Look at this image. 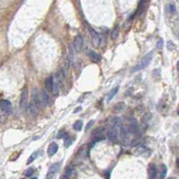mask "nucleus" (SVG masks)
Segmentation results:
<instances>
[{"label":"nucleus","instance_id":"nucleus-9","mask_svg":"<svg viewBox=\"0 0 179 179\" xmlns=\"http://www.w3.org/2000/svg\"><path fill=\"white\" fill-rule=\"evenodd\" d=\"M59 170H60V164L59 163H55V164L51 165L50 169H49L48 173H47V178H53Z\"/></svg>","mask_w":179,"mask_h":179},{"label":"nucleus","instance_id":"nucleus-6","mask_svg":"<svg viewBox=\"0 0 179 179\" xmlns=\"http://www.w3.org/2000/svg\"><path fill=\"white\" fill-rule=\"evenodd\" d=\"M84 45V40L81 35H77L74 39V43H73V47H74L76 51H80L82 50Z\"/></svg>","mask_w":179,"mask_h":179},{"label":"nucleus","instance_id":"nucleus-13","mask_svg":"<svg viewBox=\"0 0 179 179\" xmlns=\"http://www.w3.org/2000/svg\"><path fill=\"white\" fill-rule=\"evenodd\" d=\"M59 150V145L55 143V142H52L50 146H49V148H48V154H49V156L50 157H52L54 156L55 154L57 153V151H58Z\"/></svg>","mask_w":179,"mask_h":179},{"label":"nucleus","instance_id":"nucleus-3","mask_svg":"<svg viewBox=\"0 0 179 179\" xmlns=\"http://www.w3.org/2000/svg\"><path fill=\"white\" fill-rule=\"evenodd\" d=\"M153 56H154V51H150L149 53L146 54L143 58L141 59V60L140 61L139 64H137L136 66L133 68L132 69V72H136V71H139V70H141L143 69H145L146 67H148L150 63L151 62L152 59H153Z\"/></svg>","mask_w":179,"mask_h":179},{"label":"nucleus","instance_id":"nucleus-19","mask_svg":"<svg viewBox=\"0 0 179 179\" xmlns=\"http://www.w3.org/2000/svg\"><path fill=\"white\" fill-rule=\"evenodd\" d=\"M167 11H168V13L170 14H174L176 13V6H175V5L172 4V3H170L168 5V6H167Z\"/></svg>","mask_w":179,"mask_h":179},{"label":"nucleus","instance_id":"nucleus-12","mask_svg":"<svg viewBox=\"0 0 179 179\" xmlns=\"http://www.w3.org/2000/svg\"><path fill=\"white\" fill-rule=\"evenodd\" d=\"M148 173L150 178H156L158 175V169L155 164H150L149 169H148Z\"/></svg>","mask_w":179,"mask_h":179},{"label":"nucleus","instance_id":"nucleus-28","mask_svg":"<svg viewBox=\"0 0 179 179\" xmlns=\"http://www.w3.org/2000/svg\"><path fill=\"white\" fill-rule=\"evenodd\" d=\"M163 39H160L158 42V45H157V47H158V49H162V47H163Z\"/></svg>","mask_w":179,"mask_h":179},{"label":"nucleus","instance_id":"nucleus-27","mask_svg":"<svg viewBox=\"0 0 179 179\" xmlns=\"http://www.w3.org/2000/svg\"><path fill=\"white\" fill-rule=\"evenodd\" d=\"M66 136H67V132L61 131V132L58 134V139H63V138H66Z\"/></svg>","mask_w":179,"mask_h":179},{"label":"nucleus","instance_id":"nucleus-17","mask_svg":"<svg viewBox=\"0 0 179 179\" xmlns=\"http://www.w3.org/2000/svg\"><path fill=\"white\" fill-rule=\"evenodd\" d=\"M119 91V86H115V88H112L111 92L109 93V96H108V101H111L113 97L115 96V95L117 94V92Z\"/></svg>","mask_w":179,"mask_h":179},{"label":"nucleus","instance_id":"nucleus-2","mask_svg":"<svg viewBox=\"0 0 179 179\" xmlns=\"http://www.w3.org/2000/svg\"><path fill=\"white\" fill-rule=\"evenodd\" d=\"M87 31L89 32V35L91 37L92 43L95 46H100V47H104L105 45V38L104 35L98 34L97 32H95L89 24H86Z\"/></svg>","mask_w":179,"mask_h":179},{"label":"nucleus","instance_id":"nucleus-21","mask_svg":"<svg viewBox=\"0 0 179 179\" xmlns=\"http://www.w3.org/2000/svg\"><path fill=\"white\" fill-rule=\"evenodd\" d=\"M73 174V168L71 167H69L66 170V172H65V176H63L64 178H69Z\"/></svg>","mask_w":179,"mask_h":179},{"label":"nucleus","instance_id":"nucleus-5","mask_svg":"<svg viewBox=\"0 0 179 179\" xmlns=\"http://www.w3.org/2000/svg\"><path fill=\"white\" fill-rule=\"evenodd\" d=\"M0 111H1L5 115H7L12 112V103L8 100L3 99L0 101Z\"/></svg>","mask_w":179,"mask_h":179},{"label":"nucleus","instance_id":"nucleus-25","mask_svg":"<svg viewBox=\"0 0 179 179\" xmlns=\"http://www.w3.org/2000/svg\"><path fill=\"white\" fill-rule=\"evenodd\" d=\"M167 49L169 51H174L176 49V45L172 40H168L167 43Z\"/></svg>","mask_w":179,"mask_h":179},{"label":"nucleus","instance_id":"nucleus-14","mask_svg":"<svg viewBox=\"0 0 179 179\" xmlns=\"http://www.w3.org/2000/svg\"><path fill=\"white\" fill-rule=\"evenodd\" d=\"M53 84H54V80L53 77L51 76L46 78L45 80V89L49 92H51L52 91V87H53Z\"/></svg>","mask_w":179,"mask_h":179},{"label":"nucleus","instance_id":"nucleus-29","mask_svg":"<svg viewBox=\"0 0 179 179\" xmlns=\"http://www.w3.org/2000/svg\"><path fill=\"white\" fill-rule=\"evenodd\" d=\"M94 123H95V121H89V123H88V125H86V130H88L89 128H90L93 124H94Z\"/></svg>","mask_w":179,"mask_h":179},{"label":"nucleus","instance_id":"nucleus-24","mask_svg":"<svg viewBox=\"0 0 179 179\" xmlns=\"http://www.w3.org/2000/svg\"><path fill=\"white\" fill-rule=\"evenodd\" d=\"M34 168H32V167H30V168H28L26 171H25V173H24V176H25L26 177H30V176H32V175L34 174Z\"/></svg>","mask_w":179,"mask_h":179},{"label":"nucleus","instance_id":"nucleus-7","mask_svg":"<svg viewBox=\"0 0 179 179\" xmlns=\"http://www.w3.org/2000/svg\"><path fill=\"white\" fill-rule=\"evenodd\" d=\"M32 102L37 105V107L43 106L42 99H40V93L37 88H34V91H32Z\"/></svg>","mask_w":179,"mask_h":179},{"label":"nucleus","instance_id":"nucleus-8","mask_svg":"<svg viewBox=\"0 0 179 179\" xmlns=\"http://www.w3.org/2000/svg\"><path fill=\"white\" fill-rule=\"evenodd\" d=\"M28 112L29 115L32 117H37L39 115V112H38V107L37 105L34 103V102H31L28 105Z\"/></svg>","mask_w":179,"mask_h":179},{"label":"nucleus","instance_id":"nucleus-20","mask_svg":"<svg viewBox=\"0 0 179 179\" xmlns=\"http://www.w3.org/2000/svg\"><path fill=\"white\" fill-rule=\"evenodd\" d=\"M161 168H162V171H161V174H160V177H161L162 179H163V178H165V177L167 176V166H166V165H162Z\"/></svg>","mask_w":179,"mask_h":179},{"label":"nucleus","instance_id":"nucleus-15","mask_svg":"<svg viewBox=\"0 0 179 179\" xmlns=\"http://www.w3.org/2000/svg\"><path fill=\"white\" fill-rule=\"evenodd\" d=\"M138 152V155H142L143 157H148L147 155H146V153H148V154H150V150L148 148H146L144 147V146H141V147H139L137 149V151Z\"/></svg>","mask_w":179,"mask_h":179},{"label":"nucleus","instance_id":"nucleus-23","mask_svg":"<svg viewBox=\"0 0 179 179\" xmlns=\"http://www.w3.org/2000/svg\"><path fill=\"white\" fill-rule=\"evenodd\" d=\"M37 155H38V152L37 151H35V152H34L32 154V155L29 157V158H28V160H27V165H29V164H31L32 161H34V159H35V158L37 157Z\"/></svg>","mask_w":179,"mask_h":179},{"label":"nucleus","instance_id":"nucleus-26","mask_svg":"<svg viewBox=\"0 0 179 179\" xmlns=\"http://www.w3.org/2000/svg\"><path fill=\"white\" fill-rule=\"evenodd\" d=\"M65 146H67V147H69V146H70V144H71V142H72V140L70 139L69 137H66L65 138Z\"/></svg>","mask_w":179,"mask_h":179},{"label":"nucleus","instance_id":"nucleus-18","mask_svg":"<svg viewBox=\"0 0 179 179\" xmlns=\"http://www.w3.org/2000/svg\"><path fill=\"white\" fill-rule=\"evenodd\" d=\"M124 106H125V104H124V103H119V104H117L115 106V112H121V110H123V108H124Z\"/></svg>","mask_w":179,"mask_h":179},{"label":"nucleus","instance_id":"nucleus-11","mask_svg":"<svg viewBox=\"0 0 179 179\" xmlns=\"http://www.w3.org/2000/svg\"><path fill=\"white\" fill-rule=\"evenodd\" d=\"M87 56L89 57V59L95 63H98L101 61V56L94 51H89L87 52Z\"/></svg>","mask_w":179,"mask_h":179},{"label":"nucleus","instance_id":"nucleus-16","mask_svg":"<svg viewBox=\"0 0 179 179\" xmlns=\"http://www.w3.org/2000/svg\"><path fill=\"white\" fill-rule=\"evenodd\" d=\"M82 127H83V121H77L76 123L73 125V129L75 130L77 132H80L81 130H82Z\"/></svg>","mask_w":179,"mask_h":179},{"label":"nucleus","instance_id":"nucleus-10","mask_svg":"<svg viewBox=\"0 0 179 179\" xmlns=\"http://www.w3.org/2000/svg\"><path fill=\"white\" fill-rule=\"evenodd\" d=\"M40 99H42L43 105H49L51 104V96L48 94L47 90H42L40 91Z\"/></svg>","mask_w":179,"mask_h":179},{"label":"nucleus","instance_id":"nucleus-4","mask_svg":"<svg viewBox=\"0 0 179 179\" xmlns=\"http://www.w3.org/2000/svg\"><path fill=\"white\" fill-rule=\"evenodd\" d=\"M28 95H29V91L28 89L25 87L23 89V91L21 93V96H20V109L22 111H25L28 105Z\"/></svg>","mask_w":179,"mask_h":179},{"label":"nucleus","instance_id":"nucleus-30","mask_svg":"<svg viewBox=\"0 0 179 179\" xmlns=\"http://www.w3.org/2000/svg\"><path fill=\"white\" fill-rule=\"evenodd\" d=\"M79 110H81V107H77V110L75 111V112H78Z\"/></svg>","mask_w":179,"mask_h":179},{"label":"nucleus","instance_id":"nucleus-22","mask_svg":"<svg viewBox=\"0 0 179 179\" xmlns=\"http://www.w3.org/2000/svg\"><path fill=\"white\" fill-rule=\"evenodd\" d=\"M112 40H116L117 38H118V36H119V27H116V28H115V30L112 31Z\"/></svg>","mask_w":179,"mask_h":179},{"label":"nucleus","instance_id":"nucleus-1","mask_svg":"<svg viewBox=\"0 0 179 179\" xmlns=\"http://www.w3.org/2000/svg\"><path fill=\"white\" fill-rule=\"evenodd\" d=\"M121 119L116 117L115 118L110 124V128L108 131V139L111 141H117L118 138L120 136V131H121Z\"/></svg>","mask_w":179,"mask_h":179}]
</instances>
